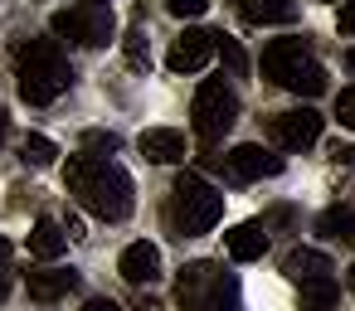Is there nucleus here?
Segmentation results:
<instances>
[{
	"mask_svg": "<svg viewBox=\"0 0 355 311\" xmlns=\"http://www.w3.org/2000/svg\"><path fill=\"white\" fill-rule=\"evenodd\" d=\"M64 185H69V195H78V204L88 209V214H98V219H107V224H122L132 209H137V190H132V175L117 166V161H107V156H69V166H64Z\"/></svg>",
	"mask_w": 355,
	"mask_h": 311,
	"instance_id": "nucleus-1",
	"label": "nucleus"
},
{
	"mask_svg": "<svg viewBox=\"0 0 355 311\" xmlns=\"http://www.w3.org/2000/svg\"><path fill=\"white\" fill-rule=\"evenodd\" d=\"M122 49H127V64H132V69H146V64H151V44H146V30H141V25L127 30V44H122Z\"/></svg>",
	"mask_w": 355,
	"mask_h": 311,
	"instance_id": "nucleus-21",
	"label": "nucleus"
},
{
	"mask_svg": "<svg viewBox=\"0 0 355 311\" xmlns=\"http://www.w3.org/2000/svg\"><path fill=\"white\" fill-rule=\"evenodd\" d=\"M224 248H229L234 263H258V258L268 253V224H258V219L234 224V229L224 233Z\"/></svg>",
	"mask_w": 355,
	"mask_h": 311,
	"instance_id": "nucleus-13",
	"label": "nucleus"
},
{
	"mask_svg": "<svg viewBox=\"0 0 355 311\" xmlns=\"http://www.w3.org/2000/svg\"><path fill=\"white\" fill-rule=\"evenodd\" d=\"M239 122V98H234V88L224 83V78H205L200 83V93H195V103H190V127H195V136L205 141V146H214V141H224V132Z\"/></svg>",
	"mask_w": 355,
	"mask_h": 311,
	"instance_id": "nucleus-7",
	"label": "nucleus"
},
{
	"mask_svg": "<svg viewBox=\"0 0 355 311\" xmlns=\"http://www.w3.org/2000/svg\"><path fill=\"white\" fill-rule=\"evenodd\" d=\"M64 248H69V229H64L59 219H35V229H30V253H35L40 263H54V258H64Z\"/></svg>",
	"mask_w": 355,
	"mask_h": 311,
	"instance_id": "nucleus-15",
	"label": "nucleus"
},
{
	"mask_svg": "<svg viewBox=\"0 0 355 311\" xmlns=\"http://www.w3.org/2000/svg\"><path fill=\"white\" fill-rule=\"evenodd\" d=\"M340 35H355V0H340V15H336Z\"/></svg>",
	"mask_w": 355,
	"mask_h": 311,
	"instance_id": "nucleus-27",
	"label": "nucleus"
},
{
	"mask_svg": "<svg viewBox=\"0 0 355 311\" xmlns=\"http://www.w3.org/2000/svg\"><path fill=\"white\" fill-rule=\"evenodd\" d=\"M83 311H122V306H117V301H107V296H93Z\"/></svg>",
	"mask_w": 355,
	"mask_h": 311,
	"instance_id": "nucleus-29",
	"label": "nucleus"
},
{
	"mask_svg": "<svg viewBox=\"0 0 355 311\" xmlns=\"http://www.w3.org/2000/svg\"><path fill=\"white\" fill-rule=\"evenodd\" d=\"M345 64H350V69H355V49H350V54H345Z\"/></svg>",
	"mask_w": 355,
	"mask_h": 311,
	"instance_id": "nucleus-31",
	"label": "nucleus"
},
{
	"mask_svg": "<svg viewBox=\"0 0 355 311\" xmlns=\"http://www.w3.org/2000/svg\"><path fill=\"white\" fill-rule=\"evenodd\" d=\"M15 83L30 107H49L54 98H64L73 83V64L64 59L59 39H25L15 49Z\"/></svg>",
	"mask_w": 355,
	"mask_h": 311,
	"instance_id": "nucleus-2",
	"label": "nucleus"
},
{
	"mask_svg": "<svg viewBox=\"0 0 355 311\" xmlns=\"http://www.w3.org/2000/svg\"><path fill=\"white\" fill-rule=\"evenodd\" d=\"M224 170H229L234 180L282 175V156H272V151H268V146H258V141H243V146H234V151L224 156Z\"/></svg>",
	"mask_w": 355,
	"mask_h": 311,
	"instance_id": "nucleus-10",
	"label": "nucleus"
},
{
	"mask_svg": "<svg viewBox=\"0 0 355 311\" xmlns=\"http://www.w3.org/2000/svg\"><path fill=\"white\" fill-rule=\"evenodd\" d=\"M6 127H10V117H6V107H0V141H6Z\"/></svg>",
	"mask_w": 355,
	"mask_h": 311,
	"instance_id": "nucleus-30",
	"label": "nucleus"
},
{
	"mask_svg": "<svg viewBox=\"0 0 355 311\" xmlns=\"http://www.w3.org/2000/svg\"><path fill=\"white\" fill-rule=\"evenodd\" d=\"M336 117H340V127L355 132V88H340V98H336Z\"/></svg>",
	"mask_w": 355,
	"mask_h": 311,
	"instance_id": "nucleus-25",
	"label": "nucleus"
},
{
	"mask_svg": "<svg viewBox=\"0 0 355 311\" xmlns=\"http://www.w3.org/2000/svg\"><path fill=\"white\" fill-rule=\"evenodd\" d=\"M25 282H30V296L49 306V301H59L78 287V272L73 267H35V272H25Z\"/></svg>",
	"mask_w": 355,
	"mask_h": 311,
	"instance_id": "nucleus-14",
	"label": "nucleus"
},
{
	"mask_svg": "<svg viewBox=\"0 0 355 311\" xmlns=\"http://www.w3.org/2000/svg\"><path fill=\"white\" fill-rule=\"evenodd\" d=\"M141 156L151 161V166H175V161H185V132H175V127H151V132H141Z\"/></svg>",
	"mask_w": 355,
	"mask_h": 311,
	"instance_id": "nucleus-12",
	"label": "nucleus"
},
{
	"mask_svg": "<svg viewBox=\"0 0 355 311\" xmlns=\"http://www.w3.org/2000/svg\"><path fill=\"white\" fill-rule=\"evenodd\" d=\"M239 6H243V0H239Z\"/></svg>",
	"mask_w": 355,
	"mask_h": 311,
	"instance_id": "nucleus-32",
	"label": "nucleus"
},
{
	"mask_svg": "<svg viewBox=\"0 0 355 311\" xmlns=\"http://www.w3.org/2000/svg\"><path fill=\"white\" fill-rule=\"evenodd\" d=\"M166 10H171L175 20H200V15L209 10V0H166Z\"/></svg>",
	"mask_w": 355,
	"mask_h": 311,
	"instance_id": "nucleus-24",
	"label": "nucleus"
},
{
	"mask_svg": "<svg viewBox=\"0 0 355 311\" xmlns=\"http://www.w3.org/2000/svg\"><path fill=\"white\" fill-rule=\"evenodd\" d=\"M10 282H15V267H10V238H0V301H6Z\"/></svg>",
	"mask_w": 355,
	"mask_h": 311,
	"instance_id": "nucleus-26",
	"label": "nucleus"
},
{
	"mask_svg": "<svg viewBox=\"0 0 355 311\" xmlns=\"http://www.w3.org/2000/svg\"><path fill=\"white\" fill-rule=\"evenodd\" d=\"M239 10L248 25H287L297 15V0H243Z\"/></svg>",
	"mask_w": 355,
	"mask_h": 311,
	"instance_id": "nucleus-17",
	"label": "nucleus"
},
{
	"mask_svg": "<svg viewBox=\"0 0 355 311\" xmlns=\"http://www.w3.org/2000/svg\"><path fill=\"white\" fill-rule=\"evenodd\" d=\"M117 146H122V141H117V132H83V151H88V156L98 151V156H107V161H112V151H117Z\"/></svg>",
	"mask_w": 355,
	"mask_h": 311,
	"instance_id": "nucleus-22",
	"label": "nucleus"
},
{
	"mask_svg": "<svg viewBox=\"0 0 355 311\" xmlns=\"http://www.w3.org/2000/svg\"><path fill=\"white\" fill-rule=\"evenodd\" d=\"M117 272L132 282V287H151L156 277H161V248L156 243H127L122 248V258H117Z\"/></svg>",
	"mask_w": 355,
	"mask_h": 311,
	"instance_id": "nucleus-11",
	"label": "nucleus"
},
{
	"mask_svg": "<svg viewBox=\"0 0 355 311\" xmlns=\"http://www.w3.org/2000/svg\"><path fill=\"white\" fill-rule=\"evenodd\" d=\"M180 311H239V287L214 263H190L175 282Z\"/></svg>",
	"mask_w": 355,
	"mask_h": 311,
	"instance_id": "nucleus-5",
	"label": "nucleus"
},
{
	"mask_svg": "<svg viewBox=\"0 0 355 311\" xmlns=\"http://www.w3.org/2000/svg\"><path fill=\"white\" fill-rule=\"evenodd\" d=\"M219 59L234 69V73H248V59H243V49H239V39H229V35H219Z\"/></svg>",
	"mask_w": 355,
	"mask_h": 311,
	"instance_id": "nucleus-23",
	"label": "nucleus"
},
{
	"mask_svg": "<svg viewBox=\"0 0 355 311\" xmlns=\"http://www.w3.org/2000/svg\"><path fill=\"white\" fill-rule=\"evenodd\" d=\"M282 272L302 287V282H316V277H331V258L326 253H316V248H292L287 258H282Z\"/></svg>",
	"mask_w": 355,
	"mask_h": 311,
	"instance_id": "nucleus-16",
	"label": "nucleus"
},
{
	"mask_svg": "<svg viewBox=\"0 0 355 311\" xmlns=\"http://www.w3.org/2000/svg\"><path fill=\"white\" fill-rule=\"evenodd\" d=\"M20 156H25V161H30L35 170H44V166H54V161H59V146H54L49 136H25Z\"/></svg>",
	"mask_w": 355,
	"mask_h": 311,
	"instance_id": "nucleus-20",
	"label": "nucleus"
},
{
	"mask_svg": "<svg viewBox=\"0 0 355 311\" xmlns=\"http://www.w3.org/2000/svg\"><path fill=\"white\" fill-rule=\"evenodd\" d=\"M331 161H336V166H355V146H340V141H336V146H331Z\"/></svg>",
	"mask_w": 355,
	"mask_h": 311,
	"instance_id": "nucleus-28",
	"label": "nucleus"
},
{
	"mask_svg": "<svg viewBox=\"0 0 355 311\" xmlns=\"http://www.w3.org/2000/svg\"><path fill=\"white\" fill-rule=\"evenodd\" d=\"M214 54H219V35L214 30H185V35L171 39L166 64H171V73H200Z\"/></svg>",
	"mask_w": 355,
	"mask_h": 311,
	"instance_id": "nucleus-9",
	"label": "nucleus"
},
{
	"mask_svg": "<svg viewBox=\"0 0 355 311\" xmlns=\"http://www.w3.org/2000/svg\"><path fill=\"white\" fill-rule=\"evenodd\" d=\"M166 219H171L175 238H200V233H209V229L224 219V195H219V190H214L205 175L185 170V175L171 185Z\"/></svg>",
	"mask_w": 355,
	"mask_h": 311,
	"instance_id": "nucleus-3",
	"label": "nucleus"
},
{
	"mask_svg": "<svg viewBox=\"0 0 355 311\" xmlns=\"http://www.w3.org/2000/svg\"><path fill=\"white\" fill-rule=\"evenodd\" d=\"M263 78H272L277 88H287L297 98H321L326 93V69L311 59L306 39H268V49H263Z\"/></svg>",
	"mask_w": 355,
	"mask_h": 311,
	"instance_id": "nucleus-4",
	"label": "nucleus"
},
{
	"mask_svg": "<svg viewBox=\"0 0 355 311\" xmlns=\"http://www.w3.org/2000/svg\"><path fill=\"white\" fill-rule=\"evenodd\" d=\"M316 233L331 238V243H350V238H355V209H350V204H331V209L316 219Z\"/></svg>",
	"mask_w": 355,
	"mask_h": 311,
	"instance_id": "nucleus-19",
	"label": "nucleus"
},
{
	"mask_svg": "<svg viewBox=\"0 0 355 311\" xmlns=\"http://www.w3.org/2000/svg\"><path fill=\"white\" fill-rule=\"evenodd\" d=\"M49 30H54L59 39H69V44L103 49V44H112V35H117V15H112L107 0H78V6L54 10Z\"/></svg>",
	"mask_w": 355,
	"mask_h": 311,
	"instance_id": "nucleus-6",
	"label": "nucleus"
},
{
	"mask_svg": "<svg viewBox=\"0 0 355 311\" xmlns=\"http://www.w3.org/2000/svg\"><path fill=\"white\" fill-rule=\"evenodd\" d=\"M336 301H340V282L336 277H316V282H302L297 311H336Z\"/></svg>",
	"mask_w": 355,
	"mask_h": 311,
	"instance_id": "nucleus-18",
	"label": "nucleus"
},
{
	"mask_svg": "<svg viewBox=\"0 0 355 311\" xmlns=\"http://www.w3.org/2000/svg\"><path fill=\"white\" fill-rule=\"evenodd\" d=\"M321 127H326V117H321L316 107H292V112H277V117L268 122V136H272L282 151H306V146L321 141Z\"/></svg>",
	"mask_w": 355,
	"mask_h": 311,
	"instance_id": "nucleus-8",
	"label": "nucleus"
}]
</instances>
